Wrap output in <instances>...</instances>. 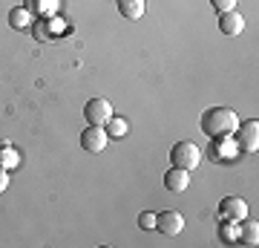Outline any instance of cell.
<instances>
[{
    "label": "cell",
    "instance_id": "1",
    "mask_svg": "<svg viewBox=\"0 0 259 248\" xmlns=\"http://www.w3.org/2000/svg\"><path fill=\"white\" fill-rule=\"evenodd\" d=\"M199 127L207 138H228L236 133L239 127V116L231 110V107H207L202 113V121H199Z\"/></svg>",
    "mask_w": 259,
    "mask_h": 248
},
{
    "label": "cell",
    "instance_id": "2",
    "mask_svg": "<svg viewBox=\"0 0 259 248\" xmlns=\"http://www.w3.org/2000/svg\"><path fill=\"white\" fill-rule=\"evenodd\" d=\"M170 162L173 167H185V170H193V167L202 165V150L193 141H176L173 150H170Z\"/></svg>",
    "mask_w": 259,
    "mask_h": 248
},
{
    "label": "cell",
    "instance_id": "3",
    "mask_svg": "<svg viewBox=\"0 0 259 248\" xmlns=\"http://www.w3.org/2000/svg\"><path fill=\"white\" fill-rule=\"evenodd\" d=\"M112 116H115V113H112V104L107 101V98H90L87 107H83V119H87V124H98V127H104Z\"/></svg>",
    "mask_w": 259,
    "mask_h": 248
},
{
    "label": "cell",
    "instance_id": "4",
    "mask_svg": "<svg viewBox=\"0 0 259 248\" xmlns=\"http://www.w3.org/2000/svg\"><path fill=\"white\" fill-rule=\"evenodd\" d=\"M236 145H239V150H245V153H253L259 147V121L256 119L242 121L239 127H236Z\"/></svg>",
    "mask_w": 259,
    "mask_h": 248
},
{
    "label": "cell",
    "instance_id": "5",
    "mask_svg": "<svg viewBox=\"0 0 259 248\" xmlns=\"http://www.w3.org/2000/svg\"><path fill=\"white\" fill-rule=\"evenodd\" d=\"M107 145H110L107 130L98 127V124H87V130L81 133V147L83 150H87V153H101Z\"/></svg>",
    "mask_w": 259,
    "mask_h": 248
},
{
    "label": "cell",
    "instance_id": "6",
    "mask_svg": "<svg viewBox=\"0 0 259 248\" xmlns=\"http://www.w3.org/2000/svg\"><path fill=\"white\" fill-rule=\"evenodd\" d=\"M156 231H161V234H167V237H176V234L185 231V217H182L179 211L156 214Z\"/></svg>",
    "mask_w": 259,
    "mask_h": 248
},
{
    "label": "cell",
    "instance_id": "7",
    "mask_svg": "<svg viewBox=\"0 0 259 248\" xmlns=\"http://www.w3.org/2000/svg\"><path fill=\"white\" fill-rule=\"evenodd\" d=\"M242 29H245V18H242L236 9H228V12H219V32L222 35H242Z\"/></svg>",
    "mask_w": 259,
    "mask_h": 248
},
{
    "label": "cell",
    "instance_id": "8",
    "mask_svg": "<svg viewBox=\"0 0 259 248\" xmlns=\"http://www.w3.org/2000/svg\"><path fill=\"white\" fill-rule=\"evenodd\" d=\"M219 211H222L225 220H245L248 217V202L242 196H225L219 202Z\"/></svg>",
    "mask_w": 259,
    "mask_h": 248
},
{
    "label": "cell",
    "instance_id": "9",
    "mask_svg": "<svg viewBox=\"0 0 259 248\" xmlns=\"http://www.w3.org/2000/svg\"><path fill=\"white\" fill-rule=\"evenodd\" d=\"M190 185V170H185V167H170L164 173V188L173 193H182Z\"/></svg>",
    "mask_w": 259,
    "mask_h": 248
},
{
    "label": "cell",
    "instance_id": "10",
    "mask_svg": "<svg viewBox=\"0 0 259 248\" xmlns=\"http://www.w3.org/2000/svg\"><path fill=\"white\" fill-rule=\"evenodd\" d=\"M236 242H242V245H256V242H259V222L245 217V220H242V228H239Z\"/></svg>",
    "mask_w": 259,
    "mask_h": 248
},
{
    "label": "cell",
    "instance_id": "11",
    "mask_svg": "<svg viewBox=\"0 0 259 248\" xmlns=\"http://www.w3.org/2000/svg\"><path fill=\"white\" fill-rule=\"evenodd\" d=\"M115 3H118L121 18L127 20H139L144 15V0H115Z\"/></svg>",
    "mask_w": 259,
    "mask_h": 248
},
{
    "label": "cell",
    "instance_id": "12",
    "mask_svg": "<svg viewBox=\"0 0 259 248\" xmlns=\"http://www.w3.org/2000/svg\"><path fill=\"white\" fill-rule=\"evenodd\" d=\"M9 26L12 29H29L32 26V12H29L26 6H15V9L9 12Z\"/></svg>",
    "mask_w": 259,
    "mask_h": 248
},
{
    "label": "cell",
    "instance_id": "13",
    "mask_svg": "<svg viewBox=\"0 0 259 248\" xmlns=\"http://www.w3.org/2000/svg\"><path fill=\"white\" fill-rule=\"evenodd\" d=\"M104 130H107V136H110V138H124V136L130 133V124H127V119L112 116V119L104 124Z\"/></svg>",
    "mask_w": 259,
    "mask_h": 248
},
{
    "label": "cell",
    "instance_id": "14",
    "mask_svg": "<svg viewBox=\"0 0 259 248\" xmlns=\"http://www.w3.org/2000/svg\"><path fill=\"white\" fill-rule=\"evenodd\" d=\"M32 35H35V41H40V44H47L49 38H52V29H49L47 20H32Z\"/></svg>",
    "mask_w": 259,
    "mask_h": 248
},
{
    "label": "cell",
    "instance_id": "15",
    "mask_svg": "<svg viewBox=\"0 0 259 248\" xmlns=\"http://www.w3.org/2000/svg\"><path fill=\"white\" fill-rule=\"evenodd\" d=\"M236 237H239V228H236L231 220L222 222V228H219V239H222V242H236Z\"/></svg>",
    "mask_w": 259,
    "mask_h": 248
},
{
    "label": "cell",
    "instance_id": "16",
    "mask_svg": "<svg viewBox=\"0 0 259 248\" xmlns=\"http://www.w3.org/2000/svg\"><path fill=\"white\" fill-rule=\"evenodd\" d=\"M0 165L6 167V170H9V167H18V165H20L18 153H15L12 147H3V150H0Z\"/></svg>",
    "mask_w": 259,
    "mask_h": 248
},
{
    "label": "cell",
    "instance_id": "17",
    "mask_svg": "<svg viewBox=\"0 0 259 248\" xmlns=\"http://www.w3.org/2000/svg\"><path fill=\"white\" fill-rule=\"evenodd\" d=\"M139 228L141 231H156V214H153V211L139 214Z\"/></svg>",
    "mask_w": 259,
    "mask_h": 248
},
{
    "label": "cell",
    "instance_id": "18",
    "mask_svg": "<svg viewBox=\"0 0 259 248\" xmlns=\"http://www.w3.org/2000/svg\"><path fill=\"white\" fill-rule=\"evenodd\" d=\"M210 6L219 12H228V9H236V0H210Z\"/></svg>",
    "mask_w": 259,
    "mask_h": 248
},
{
    "label": "cell",
    "instance_id": "19",
    "mask_svg": "<svg viewBox=\"0 0 259 248\" xmlns=\"http://www.w3.org/2000/svg\"><path fill=\"white\" fill-rule=\"evenodd\" d=\"M6 188H9V170L0 165V193L6 191Z\"/></svg>",
    "mask_w": 259,
    "mask_h": 248
}]
</instances>
